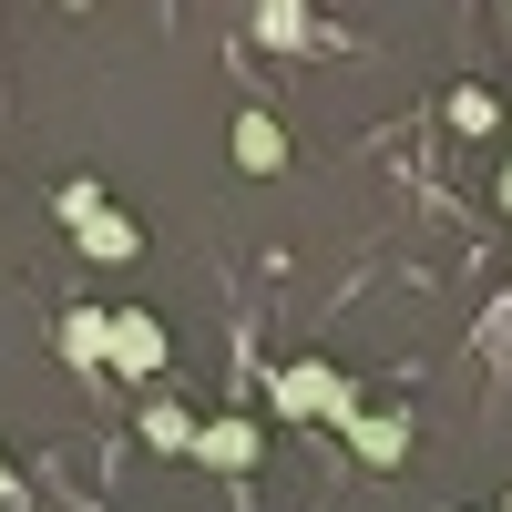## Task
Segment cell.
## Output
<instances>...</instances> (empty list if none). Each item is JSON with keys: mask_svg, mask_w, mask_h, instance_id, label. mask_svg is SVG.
<instances>
[{"mask_svg": "<svg viewBox=\"0 0 512 512\" xmlns=\"http://www.w3.org/2000/svg\"><path fill=\"white\" fill-rule=\"evenodd\" d=\"M52 205H62V226L82 236V256H93V267H134V256H144V226H134V216H113L103 175H72Z\"/></svg>", "mask_w": 512, "mask_h": 512, "instance_id": "obj_2", "label": "cell"}, {"mask_svg": "<svg viewBox=\"0 0 512 512\" xmlns=\"http://www.w3.org/2000/svg\"><path fill=\"white\" fill-rule=\"evenodd\" d=\"M236 164H246V175H277V164H287V123L277 113H236Z\"/></svg>", "mask_w": 512, "mask_h": 512, "instance_id": "obj_6", "label": "cell"}, {"mask_svg": "<svg viewBox=\"0 0 512 512\" xmlns=\"http://www.w3.org/2000/svg\"><path fill=\"white\" fill-rule=\"evenodd\" d=\"M195 461L205 472H256V461H267V420H205V441H195Z\"/></svg>", "mask_w": 512, "mask_h": 512, "instance_id": "obj_4", "label": "cell"}, {"mask_svg": "<svg viewBox=\"0 0 512 512\" xmlns=\"http://www.w3.org/2000/svg\"><path fill=\"white\" fill-rule=\"evenodd\" d=\"M256 41H277V52H297V41H308V11H287V0H267V11H256Z\"/></svg>", "mask_w": 512, "mask_h": 512, "instance_id": "obj_9", "label": "cell"}, {"mask_svg": "<svg viewBox=\"0 0 512 512\" xmlns=\"http://www.w3.org/2000/svg\"><path fill=\"white\" fill-rule=\"evenodd\" d=\"M451 123H461V134H492L502 113H492V93H451Z\"/></svg>", "mask_w": 512, "mask_h": 512, "instance_id": "obj_10", "label": "cell"}, {"mask_svg": "<svg viewBox=\"0 0 512 512\" xmlns=\"http://www.w3.org/2000/svg\"><path fill=\"white\" fill-rule=\"evenodd\" d=\"M144 441H154V451H175V461H195L205 420H195V410H175V400H154V410H144Z\"/></svg>", "mask_w": 512, "mask_h": 512, "instance_id": "obj_8", "label": "cell"}, {"mask_svg": "<svg viewBox=\"0 0 512 512\" xmlns=\"http://www.w3.org/2000/svg\"><path fill=\"white\" fill-rule=\"evenodd\" d=\"M267 410H277V420H318V431H359V390H349L328 359H277Z\"/></svg>", "mask_w": 512, "mask_h": 512, "instance_id": "obj_1", "label": "cell"}, {"mask_svg": "<svg viewBox=\"0 0 512 512\" xmlns=\"http://www.w3.org/2000/svg\"><path fill=\"white\" fill-rule=\"evenodd\" d=\"M103 369H113V379H154V369H164V318H154V308H123Z\"/></svg>", "mask_w": 512, "mask_h": 512, "instance_id": "obj_3", "label": "cell"}, {"mask_svg": "<svg viewBox=\"0 0 512 512\" xmlns=\"http://www.w3.org/2000/svg\"><path fill=\"white\" fill-rule=\"evenodd\" d=\"M502 512H512V492H502Z\"/></svg>", "mask_w": 512, "mask_h": 512, "instance_id": "obj_12", "label": "cell"}, {"mask_svg": "<svg viewBox=\"0 0 512 512\" xmlns=\"http://www.w3.org/2000/svg\"><path fill=\"white\" fill-rule=\"evenodd\" d=\"M349 451L369 461V472H400V461H410V420H400V410H359Z\"/></svg>", "mask_w": 512, "mask_h": 512, "instance_id": "obj_5", "label": "cell"}, {"mask_svg": "<svg viewBox=\"0 0 512 512\" xmlns=\"http://www.w3.org/2000/svg\"><path fill=\"white\" fill-rule=\"evenodd\" d=\"M502 205H512V164H502Z\"/></svg>", "mask_w": 512, "mask_h": 512, "instance_id": "obj_11", "label": "cell"}, {"mask_svg": "<svg viewBox=\"0 0 512 512\" xmlns=\"http://www.w3.org/2000/svg\"><path fill=\"white\" fill-rule=\"evenodd\" d=\"M62 359H72V369H103V359H113V318H103V308H72V318H62Z\"/></svg>", "mask_w": 512, "mask_h": 512, "instance_id": "obj_7", "label": "cell"}]
</instances>
